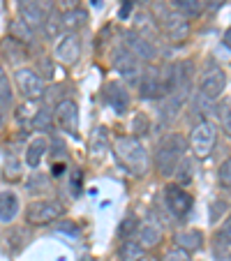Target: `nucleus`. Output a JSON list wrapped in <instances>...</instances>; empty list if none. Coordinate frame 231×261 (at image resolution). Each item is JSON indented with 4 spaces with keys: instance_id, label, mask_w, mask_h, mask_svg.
Here are the masks:
<instances>
[{
    "instance_id": "1",
    "label": "nucleus",
    "mask_w": 231,
    "mask_h": 261,
    "mask_svg": "<svg viewBox=\"0 0 231 261\" xmlns=\"http://www.w3.org/2000/svg\"><path fill=\"white\" fill-rule=\"evenodd\" d=\"M113 155L123 167V171H127L130 176L137 178L143 176L148 171V164H150L143 141L132 137V134H120V137L113 139Z\"/></svg>"
},
{
    "instance_id": "2",
    "label": "nucleus",
    "mask_w": 231,
    "mask_h": 261,
    "mask_svg": "<svg viewBox=\"0 0 231 261\" xmlns=\"http://www.w3.org/2000/svg\"><path fill=\"white\" fill-rule=\"evenodd\" d=\"M185 150H187V141L185 137L181 134L171 132V134H164L160 139L158 148H155V169L162 178H171L176 167L181 164V160L185 158Z\"/></svg>"
},
{
    "instance_id": "3",
    "label": "nucleus",
    "mask_w": 231,
    "mask_h": 261,
    "mask_svg": "<svg viewBox=\"0 0 231 261\" xmlns=\"http://www.w3.org/2000/svg\"><path fill=\"white\" fill-rule=\"evenodd\" d=\"M160 33L167 37L171 44H183V42L190 40V21H185L181 14L171 10V7H162L155 19Z\"/></svg>"
},
{
    "instance_id": "4",
    "label": "nucleus",
    "mask_w": 231,
    "mask_h": 261,
    "mask_svg": "<svg viewBox=\"0 0 231 261\" xmlns=\"http://www.w3.org/2000/svg\"><path fill=\"white\" fill-rule=\"evenodd\" d=\"M65 215V206L56 199H37L25 208V222L33 227H49Z\"/></svg>"
},
{
    "instance_id": "5",
    "label": "nucleus",
    "mask_w": 231,
    "mask_h": 261,
    "mask_svg": "<svg viewBox=\"0 0 231 261\" xmlns=\"http://www.w3.org/2000/svg\"><path fill=\"white\" fill-rule=\"evenodd\" d=\"M226 86H229V76L222 67L211 65L199 74V97H203L206 102H215L224 95Z\"/></svg>"
},
{
    "instance_id": "6",
    "label": "nucleus",
    "mask_w": 231,
    "mask_h": 261,
    "mask_svg": "<svg viewBox=\"0 0 231 261\" xmlns=\"http://www.w3.org/2000/svg\"><path fill=\"white\" fill-rule=\"evenodd\" d=\"M215 143H217V127L215 123L211 120H199L194 127H192L190 134V148L192 153L197 158H208V155L215 150Z\"/></svg>"
},
{
    "instance_id": "7",
    "label": "nucleus",
    "mask_w": 231,
    "mask_h": 261,
    "mask_svg": "<svg viewBox=\"0 0 231 261\" xmlns=\"http://www.w3.org/2000/svg\"><path fill=\"white\" fill-rule=\"evenodd\" d=\"M14 84H16V88H19V93L23 95L28 102H37V99H42L46 95L44 76H40L33 67H16Z\"/></svg>"
},
{
    "instance_id": "8",
    "label": "nucleus",
    "mask_w": 231,
    "mask_h": 261,
    "mask_svg": "<svg viewBox=\"0 0 231 261\" xmlns=\"http://www.w3.org/2000/svg\"><path fill=\"white\" fill-rule=\"evenodd\" d=\"M164 206L176 220H185L194 208V197L178 182H169L164 188Z\"/></svg>"
},
{
    "instance_id": "9",
    "label": "nucleus",
    "mask_w": 231,
    "mask_h": 261,
    "mask_svg": "<svg viewBox=\"0 0 231 261\" xmlns=\"http://www.w3.org/2000/svg\"><path fill=\"white\" fill-rule=\"evenodd\" d=\"M137 86H139V95H141L143 99H155V102H160V99L167 95L164 81H162V69L155 67V65H148L146 69H141V74H139V79H137Z\"/></svg>"
},
{
    "instance_id": "10",
    "label": "nucleus",
    "mask_w": 231,
    "mask_h": 261,
    "mask_svg": "<svg viewBox=\"0 0 231 261\" xmlns=\"http://www.w3.org/2000/svg\"><path fill=\"white\" fill-rule=\"evenodd\" d=\"M54 123L69 137H79V107L74 99H60L54 109Z\"/></svg>"
},
{
    "instance_id": "11",
    "label": "nucleus",
    "mask_w": 231,
    "mask_h": 261,
    "mask_svg": "<svg viewBox=\"0 0 231 261\" xmlns=\"http://www.w3.org/2000/svg\"><path fill=\"white\" fill-rule=\"evenodd\" d=\"M111 65H113V69H116V74H120L123 79L132 81V84H137L139 74H141V69H143V67H141V63H139V60L134 58V56L130 54V51L125 49L123 44L113 49Z\"/></svg>"
},
{
    "instance_id": "12",
    "label": "nucleus",
    "mask_w": 231,
    "mask_h": 261,
    "mask_svg": "<svg viewBox=\"0 0 231 261\" xmlns=\"http://www.w3.org/2000/svg\"><path fill=\"white\" fill-rule=\"evenodd\" d=\"M81 49H84V46H81L79 33H65L63 37H60V42L56 44L54 60L60 65H65V67H69V65H74L81 58Z\"/></svg>"
},
{
    "instance_id": "13",
    "label": "nucleus",
    "mask_w": 231,
    "mask_h": 261,
    "mask_svg": "<svg viewBox=\"0 0 231 261\" xmlns=\"http://www.w3.org/2000/svg\"><path fill=\"white\" fill-rule=\"evenodd\" d=\"M123 46L134 56V58L139 60V63L152 65V60L158 58V46H155V42L143 40L141 35H137L134 30L125 33V44H123Z\"/></svg>"
},
{
    "instance_id": "14",
    "label": "nucleus",
    "mask_w": 231,
    "mask_h": 261,
    "mask_svg": "<svg viewBox=\"0 0 231 261\" xmlns=\"http://www.w3.org/2000/svg\"><path fill=\"white\" fill-rule=\"evenodd\" d=\"M107 104L111 107L113 114L125 116L132 104V95H130L127 86L123 81H109L107 84Z\"/></svg>"
},
{
    "instance_id": "15",
    "label": "nucleus",
    "mask_w": 231,
    "mask_h": 261,
    "mask_svg": "<svg viewBox=\"0 0 231 261\" xmlns=\"http://www.w3.org/2000/svg\"><path fill=\"white\" fill-rule=\"evenodd\" d=\"M185 99H187V93H181V90L167 93L160 99V120H162V125L178 118V114H181L183 107H185Z\"/></svg>"
},
{
    "instance_id": "16",
    "label": "nucleus",
    "mask_w": 231,
    "mask_h": 261,
    "mask_svg": "<svg viewBox=\"0 0 231 261\" xmlns=\"http://www.w3.org/2000/svg\"><path fill=\"white\" fill-rule=\"evenodd\" d=\"M46 7L42 0H19V19L28 23L33 30L42 28V19H44Z\"/></svg>"
},
{
    "instance_id": "17",
    "label": "nucleus",
    "mask_w": 231,
    "mask_h": 261,
    "mask_svg": "<svg viewBox=\"0 0 231 261\" xmlns=\"http://www.w3.org/2000/svg\"><path fill=\"white\" fill-rule=\"evenodd\" d=\"M137 238H139L137 243L143 247V250H146V247L160 245V241H162V227H160V222L155 220L152 215H148L143 222H139Z\"/></svg>"
},
{
    "instance_id": "18",
    "label": "nucleus",
    "mask_w": 231,
    "mask_h": 261,
    "mask_svg": "<svg viewBox=\"0 0 231 261\" xmlns=\"http://www.w3.org/2000/svg\"><path fill=\"white\" fill-rule=\"evenodd\" d=\"M173 243H176V247H181V250H185L187 254H194V252H199L203 247V233L199 231V229H181V231H176V236H173Z\"/></svg>"
},
{
    "instance_id": "19",
    "label": "nucleus",
    "mask_w": 231,
    "mask_h": 261,
    "mask_svg": "<svg viewBox=\"0 0 231 261\" xmlns=\"http://www.w3.org/2000/svg\"><path fill=\"white\" fill-rule=\"evenodd\" d=\"M213 256L215 261H229L231 259V227L229 222L222 224V229H217L213 236Z\"/></svg>"
},
{
    "instance_id": "20",
    "label": "nucleus",
    "mask_w": 231,
    "mask_h": 261,
    "mask_svg": "<svg viewBox=\"0 0 231 261\" xmlns=\"http://www.w3.org/2000/svg\"><path fill=\"white\" fill-rule=\"evenodd\" d=\"M46 153H49V141H46V137H33L28 141V146H25V164H28L30 169H40Z\"/></svg>"
},
{
    "instance_id": "21",
    "label": "nucleus",
    "mask_w": 231,
    "mask_h": 261,
    "mask_svg": "<svg viewBox=\"0 0 231 261\" xmlns=\"http://www.w3.org/2000/svg\"><path fill=\"white\" fill-rule=\"evenodd\" d=\"M40 30L44 33L46 40H56V37L63 33V12H60L56 5H49V7H46Z\"/></svg>"
},
{
    "instance_id": "22",
    "label": "nucleus",
    "mask_w": 231,
    "mask_h": 261,
    "mask_svg": "<svg viewBox=\"0 0 231 261\" xmlns=\"http://www.w3.org/2000/svg\"><path fill=\"white\" fill-rule=\"evenodd\" d=\"M19 197H16L12 190H3L0 192V222L3 224H10L16 215H19Z\"/></svg>"
},
{
    "instance_id": "23",
    "label": "nucleus",
    "mask_w": 231,
    "mask_h": 261,
    "mask_svg": "<svg viewBox=\"0 0 231 261\" xmlns=\"http://www.w3.org/2000/svg\"><path fill=\"white\" fill-rule=\"evenodd\" d=\"M12 104H14V93H12L10 76L5 74V69L0 67V125L5 123L7 114L12 111Z\"/></svg>"
},
{
    "instance_id": "24",
    "label": "nucleus",
    "mask_w": 231,
    "mask_h": 261,
    "mask_svg": "<svg viewBox=\"0 0 231 261\" xmlns=\"http://www.w3.org/2000/svg\"><path fill=\"white\" fill-rule=\"evenodd\" d=\"M171 10L181 14L185 21H194L203 14V3L201 0H173Z\"/></svg>"
},
{
    "instance_id": "25",
    "label": "nucleus",
    "mask_w": 231,
    "mask_h": 261,
    "mask_svg": "<svg viewBox=\"0 0 231 261\" xmlns=\"http://www.w3.org/2000/svg\"><path fill=\"white\" fill-rule=\"evenodd\" d=\"M86 23H88V12L81 10V7L63 12V30L65 33H79Z\"/></svg>"
},
{
    "instance_id": "26",
    "label": "nucleus",
    "mask_w": 231,
    "mask_h": 261,
    "mask_svg": "<svg viewBox=\"0 0 231 261\" xmlns=\"http://www.w3.org/2000/svg\"><path fill=\"white\" fill-rule=\"evenodd\" d=\"M0 54L5 56V60H10V63L19 65L21 60L28 58V51H25V46L21 44V42L12 40V37H7L3 44H0Z\"/></svg>"
},
{
    "instance_id": "27",
    "label": "nucleus",
    "mask_w": 231,
    "mask_h": 261,
    "mask_svg": "<svg viewBox=\"0 0 231 261\" xmlns=\"http://www.w3.org/2000/svg\"><path fill=\"white\" fill-rule=\"evenodd\" d=\"M146 256V250L139 245L134 238H125L118 245V259L120 261H143Z\"/></svg>"
},
{
    "instance_id": "28",
    "label": "nucleus",
    "mask_w": 231,
    "mask_h": 261,
    "mask_svg": "<svg viewBox=\"0 0 231 261\" xmlns=\"http://www.w3.org/2000/svg\"><path fill=\"white\" fill-rule=\"evenodd\" d=\"M10 37H12V40H16V42H21L23 46H28V44H33L35 30L30 28L28 23H23L21 19H14L10 23Z\"/></svg>"
},
{
    "instance_id": "29",
    "label": "nucleus",
    "mask_w": 231,
    "mask_h": 261,
    "mask_svg": "<svg viewBox=\"0 0 231 261\" xmlns=\"http://www.w3.org/2000/svg\"><path fill=\"white\" fill-rule=\"evenodd\" d=\"M111 148V139H109L107 127H97L90 134V153L93 155H104Z\"/></svg>"
},
{
    "instance_id": "30",
    "label": "nucleus",
    "mask_w": 231,
    "mask_h": 261,
    "mask_svg": "<svg viewBox=\"0 0 231 261\" xmlns=\"http://www.w3.org/2000/svg\"><path fill=\"white\" fill-rule=\"evenodd\" d=\"M25 188H28V192H46V190H51V182H49V176H44L42 171H37L35 169V173L28 178V182H25Z\"/></svg>"
},
{
    "instance_id": "31",
    "label": "nucleus",
    "mask_w": 231,
    "mask_h": 261,
    "mask_svg": "<svg viewBox=\"0 0 231 261\" xmlns=\"http://www.w3.org/2000/svg\"><path fill=\"white\" fill-rule=\"evenodd\" d=\"M51 123H54V116L49 114V109H35L33 118H30V125H33L35 129L46 132V129H51Z\"/></svg>"
},
{
    "instance_id": "32",
    "label": "nucleus",
    "mask_w": 231,
    "mask_h": 261,
    "mask_svg": "<svg viewBox=\"0 0 231 261\" xmlns=\"http://www.w3.org/2000/svg\"><path fill=\"white\" fill-rule=\"evenodd\" d=\"M143 134H150V118L146 114H137L132 118V137L141 139Z\"/></svg>"
},
{
    "instance_id": "33",
    "label": "nucleus",
    "mask_w": 231,
    "mask_h": 261,
    "mask_svg": "<svg viewBox=\"0 0 231 261\" xmlns=\"http://www.w3.org/2000/svg\"><path fill=\"white\" fill-rule=\"evenodd\" d=\"M137 227H139V220H137V215H130V217H125L123 222H120V227H118V236L123 238H132L134 233H137Z\"/></svg>"
},
{
    "instance_id": "34",
    "label": "nucleus",
    "mask_w": 231,
    "mask_h": 261,
    "mask_svg": "<svg viewBox=\"0 0 231 261\" xmlns=\"http://www.w3.org/2000/svg\"><path fill=\"white\" fill-rule=\"evenodd\" d=\"M226 213H229V203H226V199H215V201L211 203V222L213 224L220 222L222 217H226Z\"/></svg>"
},
{
    "instance_id": "35",
    "label": "nucleus",
    "mask_w": 231,
    "mask_h": 261,
    "mask_svg": "<svg viewBox=\"0 0 231 261\" xmlns=\"http://www.w3.org/2000/svg\"><path fill=\"white\" fill-rule=\"evenodd\" d=\"M173 176H176L181 182H190V178H192V160L183 158L181 164L176 167V171H173Z\"/></svg>"
},
{
    "instance_id": "36",
    "label": "nucleus",
    "mask_w": 231,
    "mask_h": 261,
    "mask_svg": "<svg viewBox=\"0 0 231 261\" xmlns=\"http://www.w3.org/2000/svg\"><path fill=\"white\" fill-rule=\"evenodd\" d=\"M217 118H220L222 123V129H224V134L231 132V118H229V99H224V102L217 107Z\"/></svg>"
},
{
    "instance_id": "37",
    "label": "nucleus",
    "mask_w": 231,
    "mask_h": 261,
    "mask_svg": "<svg viewBox=\"0 0 231 261\" xmlns=\"http://www.w3.org/2000/svg\"><path fill=\"white\" fill-rule=\"evenodd\" d=\"M19 176H21V162L14 158H10L5 164V178L7 180H19Z\"/></svg>"
},
{
    "instance_id": "38",
    "label": "nucleus",
    "mask_w": 231,
    "mask_h": 261,
    "mask_svg": "<svg viewBox=\"0 0 231 261\" xmlns=\"http://www.w3.org/2000/svg\"><path fill=\"white\" fill-rule=\"evenodd\" d=\"M229 167H231V162H229V158H226L224 162L220 164V171H217V178H220L222 190H229V185H231V180H229Z\"/></svg>"
},
{
    "instance_id": "39",
    "label": "nucleus",
    "mask_w": 231,
    "mask_h": 261,
    "mask_svg": "<svg viewBox=\"0 0 231 261\" xmlns=\"http://www.w3.org/2000/svg\"><path fill=\"white\" fill-rule=\"evenodd\" d=\"M164 261H192V256L185 250H181V247H173V250H169L164 254Z\"/></svg>"
},
{
    "instance_id": "40",
    "label": "nucleus",
    "mask_w": 231,
    "mask_h": 261,
    "mask_svg": "<svg viewBox=\"0 0 231 261\" xmlns=\"http://www.w3.org/2000/svg\"><path fill=\"white\" fill-rule=\"evenodd\" d=\"M81 180H84V171H81V169H74V173H72V194L74 197L81 194Z\"/></svg>"
},
{
    "instance_id": "41",
    "label": "nucleus",
    "mask_w": 231,
    "mask_h": 261,
    "mask_svg": "<svg viewBox=\"0 0 231 261\" xmlns=\"http://www.w3.org/2000/svg\"><path fill=\"white\" fill-rule=\"evenodd\" d=\"M201 3H203V10L208 12H220L226 5V0H201Z\"/></svg>"
},
{
    "instance_id": "42",
    "label": "nucleus",
    "mask_w": 231,
    "mask_h": 261,
    "mask_svg": "<svg viewBox=\"0 0 231 261\" xmlns=\"http://www.w3.org/2000/svg\"><path fill=\"white\" fill-rule=\"evenodd\" d=\"M58 231H65V233H69V236H76V233H79V227H76L74 222H60Z\"/></svg>"
},
{
    "instance_id": "43",
    "label": "nucleus",
    "mask_w": 231,
    "mask_h": 261,
    "mask_svg": "<svg viewBox=\"0 0 231 261\" xmlns=\"http://www.w3.org/2000/svg\"><path fill=\"white\" fill-rule=\"evenodd\" d=\"M65 173V162H54L51 164V176L54 178H60Z\"/></svg>"
},
{
    "instance_id": "44",
    "label": "nucleus",
    "mask_w": 231,
    "mask_h": 261,
    "mask_svg": "<svg viewBox=\"0 0 231 261\" xmlns=\"http://www.w3.org/2000/svg\"><path fill=\"white\" fill-rule=\"evenodd\" d=\"M60 5H63V10H76L79 7V0H60Z\"/></svg>"
},
{
    "instance_id": "45",
    "label": "nucleus",
    "mask_w": 231,
    "mask_h": 261,
    "mask_svg": "<svg viewBox=\"0 0 231 261\" xmlns=\"http://www.w3.org/2000/svg\"><path fill=\"white\" fill-rule=\"evenodd\" d=\"M224 46L229 49V30H224Z\"/></svg>"
}]
</instances>
